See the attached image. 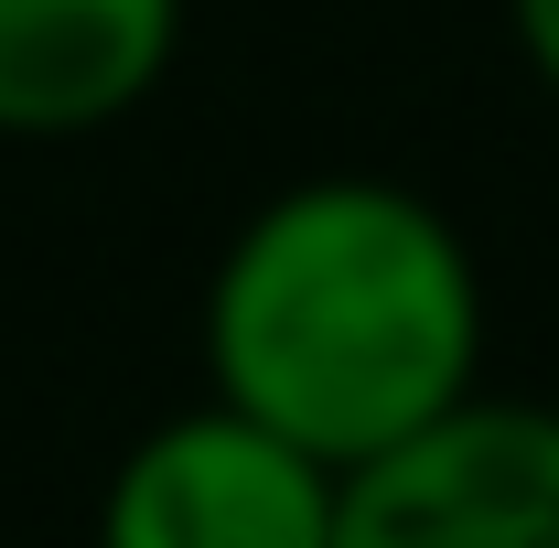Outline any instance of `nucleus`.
<instances>
[{"instance_id":"obj_5","label":"nucleus","mask_w":559,"mask_h":548,"mask_svg":"<svg viewBox=\"0 0 559 548\" xmlns=\"http://www.w3.org/2000/svg\"><path fill=\"white\" fill-rule=\"evenodd\" d=\"M506 33H516V55H527V75L559 97V0H506Z\"/></svg>"},{"instance_id":"obj_4","label":"nucleus","mask_w":559,"mask_h":548,"mask_svg":"<svg viewBox=\"0 0 559 548\" xmlns=\"http://www.w3.org/2000/svg\"><path fill=\"white\" fill-rule=\"evenodd\" d=\"M183 0H0V140L119 130L173 86Z\"/></svg>"},{"instance_id":"obj_3","label":"nucleus","mask_w":559,"mask_h":548,"mask_svg":"<svg viewBox=\"0 0 559 548\" xmlns=\"http://www.w3.org/2000/svg\"><path fill=\"white\" fill-rule=\"evenodd\" d=\"M334 548H559V409L474 388L452 419L345 474Z\"/></svg>"},{"instance_id":"obj_1","label":"nucleus","mask_w":559,"mask_h":548,"mask_svg":"<svg viewBox=\"0 0 559 548\" xmlns=\"http://www.w3.org/2000/svg\"><path fill=\"white\" fill-rule=\"evenodd\" d=\"M205 388L312 463L366 474L485 388V270L388 172H301L205 270Z\"/></svg>"},{"instance_id":"obj_2","label":"nucleus","mask_w":559,"mask_h":548,"mask_svg":"<svg viewBox=\"0 0 559 548\" xmlns=\"http://www.w3.org/2000/svg\"><path fill=\"white\" fill-rule=\"evenodd\" d=\"M334 516L345 474L205 388L119 452L97 495V548H334Z\"/></svg>"}]
</instances>
